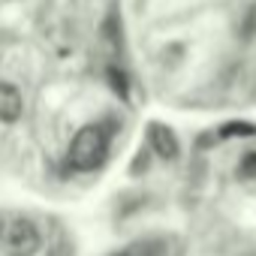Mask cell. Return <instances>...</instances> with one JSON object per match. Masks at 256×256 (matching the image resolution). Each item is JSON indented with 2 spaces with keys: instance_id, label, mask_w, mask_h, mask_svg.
Segmentation results:
<instances>
[{
  "instance_id": "1",
  "label": "cell",
  "mask_w": 256,
  "mask_h": 256,
  "mask_svg": "<svg viewBox=\"0 0 256 256\" xmlns=\"http://www.w3.org/2000/svg\"><path fill=\"white\" fill-rule=\"evenodd\" d=\"M108 151V133L102 124H88L72 136L70 142V166L78 172H94L96 166H102Z\"/></svg>"
},
{
  "instance_id": "2",
  "label": "cell",
  "mask_w": 256,
  "mask_h": 256,
  "mask_svg": "<svg viewBox=\"0 0 256 256\" xmlns=\"http://www.w3.org/2000/svg\"><path fill=\"white\" fill-rule=\"evenodd\" d=\"M40 229L28 220V217H18L6 226V235H4V250L6 256H36L40 250Z\"/></svg>"
},
{
  "instance_id": "3",
  "label": "cell",
  "mask_w": 256,
  "mask_h": 256,
  "mask_svg": "<svg viewBox=\"0 0 256 256\" xmlns=\"http://www.w3.org/2000/svg\"><path fill=\"white\" fill-rule=\"evenodd\" d=\"M148 142H151V148H154V154L157 157H163V160H175L178 157V136L169 130L166 124H151L148 126Z\"/></svg>"
},
{
  "instance_id": "4",
  "label": "cell",
  "mask_w": 256,
  "mask_h": 256,
  "mask_svg": "<svg viewBox=\"0 0 256 256\" xmlns=\"http://www.w3.org/2000/svg\"><path fill=\"white\" fill-rule=\"evenodd\" d=\"M22 112H24V100H22L18 88L10 82H0V120L16 124L22 118Z\"/></svg>"
},
{
  "instance_id": "5",
  "label": "cell",
  "mask_w": 256,
  "mask_h": 256,
  "mask_svg": "<svg viewBox=\"0 0 256 256\" xmlns=\"http://www.w3.org/2000/svg\"><path fill=\"white\" fill-rule=\"evenodd\" d=\"M238 178L241 181H256V151L244 154L241 163H238Z\"/></svg>"
},
{
  "instance_id": "6",
  "label": "cell",
  "mask_w": 256,
  "mask_h": 256,
  "mask_svg": "<svg viewBox=\"0 0 256 256\" xmlns=\"http://www.w3.org/2000/svg\"><path fill=\"white\" fill-rule=\"evenodd\" d=\"M253 133H256V126L250 124H226L220 130V136H253Z\"/></svg>"
},
{
  "instance_id": "7",
  "label": "cell",
  "mask_w": 256,
  "mask_h": 256,
  "mask_svg": "<svg viewBox=\"0 0 256 256\" xmlns=\"http://www.w3.org/2000/svg\"><path fill=\"white\" fill-rule=\"evenodd\" d=\"M108 82L120 96H126V78H124V72H118V66H108Z\"/></svg>"
},
{
  "instance_id": "8",
  "label": "cell",
  "mask_w": 256,
  "mask_h": 256,
  "mask_svg": "<svg viewBox=\"0 0 256 256\" xmlns=\"http://www.w3.org/2000/svg\"><path fill=\"white\" fill-rule=\"evenodd\" d=\"M118 256H154V250H151V244H145V241H139V244H130L124 253H118Z\"/></svg>"
}]
</instances>
